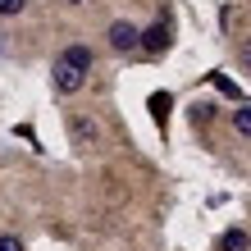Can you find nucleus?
Masks as SVG:
<instances>
[{
    "label": "nucleus",
    "mask_w": 251,
    "mask_h": 251,
    "mask_svg": "<svg viewBox=\"0 0 251 251\" xmlns=\"http://www.w3.org/2000/svg\"><path fill=\"white\" fill-rule=\"evenodd\" d=\"M92 64H96L92 46H82V41L64 46L60 55H55V64H50V82H55V92H60V96L82 92V87H87V73H92Z\"/></svg>",
    "instance_id": "f257e3e1"
},
{
    "label": "nucleus",
    "mask_w": 251,
    "mask_h": 251,
    "mask_svg": "<svg viewBox=\"0 0 251 251\" xmlns=\"http://www.w3.org/2000/svg\"><path fill=\"white\" fill-rule=\"evenodd\" d=\"M105 37H110V50H119V55H132V50L142 46V27L128 23V19H114Z\"/></svg>",
    "instance_id": "f03ea898"
},
{
    "label": "nucleus",
    "mask_w": 251,
    "mask_h": 251,
    "mask_svg": "<svg viewBox=\"0 0 251 251\" xmlns=\"http://www.w3.org/2000/svg\"><path fill=\"white\" fill-rule=\"evenodd\" d=\"M169 41H174V37H169V23L160 19V23H151V27H142V46H137V50H146V55H165Z\"/></svg>",
    "instance_id": "7ed1b4c3"
},
{
    "label": "nucleus",
    "mask_w": 251,
    "mask_h": 251,
    "mask_svg": "<svg viewBox=\"0 0 251 251\" xmlns=\"http://www.w3.org/2000/svg\"><path fill=\"white\" fill-rule=\"evenodd\" d=\"M219 251H251V233L247 228H228L219 238Z\"/></svg>",
    "instance_id": "20e7f679"
},
{
    "label": "nucleus",
    "mask_w": 251,
    "mask_h": 251,
    "mask_svg": "<svg viewBox=\"0 0 251 251\" xmlns=\"http://www.w3.org/2000/svg\"><path fill=\"white\" fill-rule=\"evenodd\" d=\"M146 105H151V114H155V124H160V128L169 124V110H174V96H169V92H155Z\"/></svg>",
    "instance_id": "39448f33"
},
{
    "label": "nucleus",
    "mask_w": 251,
    "mask_h": 251,
    "mask_svg": "<svg viewBox=\"0 0 251 251\" xmlns=\"http://www.w3.org/2000/svg\"><path fill=\"white\" fill-rule=\"evenodd\" d=\"M73 142H78V146H92L96 142V124L92 119H73Z\"/></svg>",
    "instance_id": "423d86ee"
},
{
    "label": "nucleus",
    "mask_w": 251,
    "mask_h": 251,
    "mask_svg": "<svg viewBox=\"0 0 251 251\" xmlns=\"http://www.w3.org/2000/svg\"><path fill=\"white\" fill-rule=\"evenodd\" d=\"M233 128H238L242 137H251V105H238V110H233Z\"/></svg>",
    "instance_id": "0eeeda50"
},
{
    "label": "nucleus",
    "mask_w": 251,
    "mask_h": 251,
    "mask_svg": "<svg viewBox=\"0 0 251 251\" xmlns=\"http://www.w3.org/2000/svg\"><path fill=\"white\" fill-rule=\"evenodd\" d=\"M27 0H0V19H14V14H23Z\"/></svg>",
    "instance_id": "6e6552de"
},
{
    "label": "nucleus",
    "mask_w": 251,
    "mask_h": 251,
    "mask_svg": "<svg viewBox=\"0 0 251 251\" xmlns=\"http://www.w3.org/2000/svg\"><path fill=\"white\" fill-rule=\"evenodd\" d=\"M0 251H23V238H14V233H0Z\"/></svg>",
    "instance_id": "1a4fd4ad"
},
{
    "label": "nucleus",
    "mask_w": 251,
    "mask_h": 251,
    "mask_svg": "<svg viewBox=\"0 0 251 251\" xmlns=\"http://www.w3.org/2000/svg\"><path fill=\"white\" fill-rule=\"evenodd\" d=\"M238 64H242V69H247V73H251V37H247V41H242V46H238Z\"/></svg>",
    "instance_id": "9d476101"
},
{
    "label": "nucleus",
    "mask_w": 251,
    "mask_h": 251,
    "mask_svg": "<svg viewBox=\"0 0 251 251\" xmlns=\"http://www.w3.org/2000/svg\"><path fill=\"white\" fill-rule=\"evenodd\" d=\"M210 114H215V105H192V119L197 124H210Z\"/></svg>",
    "instance_id": "9b49d317"
},
{
    "label": "nucleus",
    "mask_w": 251,
    "mask_h": 251,
    "mask_svg": "<svg viewBox=\"0 0 251 251\" xmlns=\"http://www.w3.org/2000/svg\"><path fill=\"white\" fill-rule=\"evenodd\" d=\"M69 5H82V0H69Z\"/></svg>",
    "instance_id": "f8f14e48"
}]
</instances>
